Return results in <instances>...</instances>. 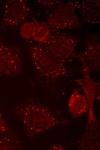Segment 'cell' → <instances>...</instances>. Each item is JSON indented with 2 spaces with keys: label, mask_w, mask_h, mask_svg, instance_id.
Returning <instances> with one entry per match:
<instances>
[{
  "label": "cell",
  "mask_w": 100,
  "mask_h": 150,
  "mask_svg": "<svg viewBox=\"0 0 100 150\" xmlns=\"http://www.w3.org/2000/svg\"><path fill=\"white\" fill-rule=\"evenodd\" d=\"M30 13L29 6L25 1H9L4 8V24L7 27L16 26L24 21Z\"/></svg>",
  "instance_id": "obj_1"
},
{
  "label": "cell",
  "mask_w": 100,
  "mask_h": 150,
  "mask_svg": "<svg viewBox=\"0 0 100 150\" xmlns=\"http://www.w3.org/2000/svg\"><path fill=\"white\" fill-rule=\"evenodd\" d=\"M18 56L11 49L0 41V69H6L20 61Z\"/></svg>",
  "instance_id": "obj_2"
},
{
  "label": "cell",
  "mask_w": 100,
  "mask_h": 150,
  "mask_svg": "<svg viewBox=\"0 0 100 150\" xmlns=\"http://www.w3.org/2000/svg\"><path fill=\"white\" fill-rule=\"evenodd\" d=\"M36 28L33 38L38 41H44L49 38L50 35L49 29L44 24L34 22Z\"/></svg>",
  "instance_id": "obj_3"
},
{
  "label": "cell",
  "mask_w": 100,
  "mask_h": 150,
  "mask_svg": "<svg viewBox=\"0 0 100 150\" xmlns=\"http://www.w3.org/2000/svg\"><path fill=\"white\" fill-rule=\"evenodd\" d=\"M36 28V26L34 22H25L20 28V34L23 38L26 39L33 38Z\"/></svg>",
  "instance_id": "obj_4"
}]
</instances>
